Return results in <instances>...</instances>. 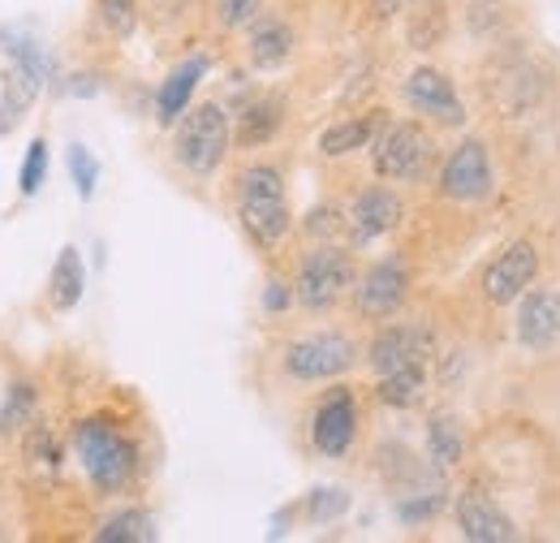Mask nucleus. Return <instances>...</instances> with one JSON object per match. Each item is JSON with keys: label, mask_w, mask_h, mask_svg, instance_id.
I'll list each match as a JSON object with an SVG mask.
<instances>
[{"label": "nucleus", "mask_w": 560, "mask_h": 543, "mask_svg": "<svg viewBox=\"0 0 560 543\" xmlns=\"http://www.w3.org/2000/svg\"><path fill=\"white\" fill-rule=\"evenodd\" d=\"M237 224L259 251H277L293 229L284 199V173L277 164H246L237 173Z\"/></svg>", "instance_id": "f257e3e1"}, {"label": "nucleus", "mask_w": 560, "mask_h": 543, "mask_svg": "<svg viewBox=\"0 0 560 543\" xmlns=\"http://www.w3.org/2000/svg\"><path fill=\"white\" fill-rule=\"evenodd\" d=\"M73 453H78V462H82V471L86 478L100 487V492H121L135 471H139V449H135V440L117 427V423H108V418H82L78 427H73Z\"/></svg>", "instance_id": "f03ea898"}, {"label": "nucleus", "mask_w": 560, "mask_h": 543, "mask_svg": "<svg viewBox=\"0 0 560 543\" xmlns=\"http://www.w3.org/2000/svg\"><path fill=\"white\" fill-rule=\"evenodd\" d=\"M358 280V264H353L350 246L337 242H319L315 251L302 255L298 276H293V302L302 311H332Z\"/></svg>", "instance_id": "7ed1b4c3"}, {"label": "nucleus", "mask_w": 560, "mask_h": 543, "mask_svg": "<svg viewBox=\"0 0 560 543\" xmlns=\"http://www.w3.org/2000/svg\"><path fill=\"white\" fill-rule=\"evenodd\" d=\"M229 147H233V126H229V113L215 100H203L199 108H186L177 138H173V155L186 173L211 177L224 164Z\"/></svg>", "instance_id": "20e7f679"}, {"label": "nucleus", "mask_w": 560, "mask_h": 543, "mask_svg": "<svg viewBox=\"0 0 560 543\" xmlns=\"http://www.w3.org/2000/svg\"><path fill=\"white\" fill-rule=\"evenodd\" d=\"M371 164L380 182H422L435 164V138L419 122L384 126L371 142Z\"/></svg>", "instance_id": "39448f33"}, {"label": "nucleus", "mask_w": 560, "mask_h": 543, "mask_svg": "<svg viewBox=\"0 0 560 543\" xmlns=\"http://www.w3.org/2000/svg\"><path fill=\"white\" fill-rule=\"evenodd\" d=\"M358 362V345L346 333H306V337L284 345V376L298 384H324V380H341Z\"/></svg>", "instance_id": "423d86ee"}, {"label": "nucleus", "mask_w": 560, "mask_h": 543, "mask_svg": "<svg viewBox=\"0 0 560 543\" xmlns=\"http://www.w3.org/2000/svg\"><path fill=\"white\" fill-rule=\"evenodd\" d=\"M491 190H495V169H491V151L483 138H462L444 169H440V195L448 204H488Z\"/></svg>", "instance_id": "0eeeda50"}, {"label": "nucleus", "mask_w": 560, "mask_h": 543, "mask_svg": "<svg viewBox=\"0 0 560 543\" xmlns=\"http://www.w3.org/2000/svg\"><path fill=\"white\" fill-rule=\"evenodd\" d=\"M353 311L371 324L393 320L410 298V264L401 255H384L353 280Z\"/></svg>", "instance_id": "6e6552de"}, {"label": "nucleus", "mask_w": 560, "mask_h": 543, "mask_svg": "<svg viewBox=\"0 0 560 543\" xmlns=\"http://www.w3.org/2000/svg\"><path fill=\"white\" fill-rule=\"evenodd\" d=\"M401 95H406V104H410L419 117L435 122V126H448V130H462V126H466V104H462V95H457V82H453L444 69L419 66L406 78Z\"/></svg>", "instance_id": "1a4fd4ad"}, {"label": "nucleus", "mask_w": 560, "mask_h": 543, "mask_svg": "<svg viewBox=\"0 0 560 543\" xmlns=\"http://www.w3.org/2000/svg\"><path fill=\"white\" fill-rule=\"evenodd\" d=\"M435 333L427 324H384L371 345H366V362L375 376H388L397 367H427L435 358Z\"/></svg>", "instance_id": "9d476101"}, {"label": "nucleus", "mask_w": 560, "mask_h": 543, "mask_svg": "<svg viewBox=\"0 0 560 543\" xmlns=\"http://www.w3.org/2000/svg\"><path fill=\"white\" fill-rule=\"evenodd\" d=\"M535 276H539V246L526 242V238L509 242L483 272V298L491 307H509L535 285Z\"/></svg>", "instance_id": "9b49d317"}, {"label": "nucleus", "mask_w": 560, "mask_h": 543, "mask_svg": "<svg viewBox=\"0 0 560 543\" xmlns=\"http://www.w3.org/2000/svg\"><path fill=\"white\" fill-rule=\"evenodd\" d=\"M406 216V204L393 186H366L353 195L350 211H346V229H350L353 246H371L380 238H388Z\"/></svg>", "instance_id": "f8f14e48"}, {"label": "nucleus", "mask_w": 560, "mask_h": 543, "mask_svg": "<svg viewBox=\"0 0 560 543\" xmlns=\"http://www.w3.org/2000/svg\"><path fill=\"white\" fill-rule=\"evenodd\" d=\"M488 100L500 117H526L544 100V78L530 61H500L488 69Z\"/></svg>", "instance_id": "ddd939ff"}, {"label": "nucleus", "mask_w": 560, "mask_h": 543, "mask_svg": "<svg viewBox=\"0 0 560 543\" xmlns=\"http://www.w3.org/2000/svg\"><path fill=\"white\" fill-rule=\"evenodd\" d=\"M358 440V402L350 389H332L311 418V444L324 458H346Z\"/></svg>", "instance_id": "4468645a"}, {"label": "nucleus", "mask_w": 560, "mask_h": 543, "mask_svg": "<svg viewBox=\"0 0 560 543\" xmlns=\"http://www.w3.org/2000/svg\"><path fill=\"white\" fill-rule=\"evenodd\" d=\"M453 518H457L462 540H470V543H513L522 535L517 522L491 500L483 487H466V492L453 500Z\"/></svg>", "instance_id": "2eb2a0df"}, {"label": "nucleus", "mask_w": 560, "mask_h": 543, "mask_svg": "<svg viewBox=\"0 0 560 543\" xmlns=\"http://www.w3.org/2000/svg\"><path fill=\"white\" fill-rule=\"evenodd\" d=\"M513 333L530 354H544V349L560 345V289H526L517 298Z\"/></svg>", "instance_id": "dca6fc26"}, {"label": "nucleus", "mask_w": 560, "mask_h": 543, "mask_svg": "<svg viewBox=\"0 0 560 543\" xmlns=\"http://www.w3.org/2000/svg\"><path fill=\"white\" fill-rule=\"evenodd\" d=\"M208 69H211L208 57H190V61H182L177 69H168V78L155 91V122L160 126H177L186 117V108H190L199 82L208 78Z\"/></svg>", "instance_id": "f3484780"}, {"label": "nucleus", "mask_w": 560, "mask_h": 543, "mask_svg": "<svg viewBox=\"0 0 560 543\" xmlns=\"http://www.w3.org/2000/svg\"><path fill=\"white\" fill-rule=\"evenodd\" d=\"M250 35H246V61L255 69H280L289 57H293V26L284 22V18H277V13H259L250 26H246Z\"/></svg>", "instance_id": "a211bd4d"}, {"label": "nucleus", "mask_w": 560, "mask_h": 543, "mask_svg": "<svg viewBox=\"0 0 560 543\" xmlns=\"http://www.w3.org/2000/svg\"><path fill=\"white\" fill-rule=\"evenodd\" d=\"M388 122H384V113H362V117H346V122H337V126H328L324 135H319V155H328V160H341V155H353V151H366L380 130H384Z\"/></svg>", "instance_id": "6ab92c4d"}, {"label": "nucleus", "mask_w": 560, "mask_h": 543, "mask_svg": "<svg viewBox=\"0 0 560 543\" xmlns=\"http://www.w3.org/2000/svg\"><path fill=\"white\" fill-rule=\"evenodd\" d=\"M280 126H284V104L272 100V95H259L255 104H246L242 113H237V126H233V142L237 147H264V142H272L280 135Z\"/></svg>", "instance_id": "aec40b11"}, {"label": "nucleus", "mask_w": 560, "mask_h": 543, "mask_svg": "<svg viewBox=\"0 0 560 543\" xmlns=\"http://www.w3.org/2000/svg\"><path fill=\"white\" fill-rule=\"evenodd\" d=\"M86 293V268H82V251L78 246H61L52 276H48V302L57 311H73Z\"/></svg>", "instance_id": "412c9836"}, {"label": "nucleus", "mask_w": 560, "mask_h": 543, "mask_svg": "<svg viewBox=\"0 0 560 543\" xmlns=\"http://www.w3.org/2000/svg\"><path fill=\"white\" fill-rule=\"evenodd\" d=\"M427 458H431L435 471L462 466V458H466V436H462V423H457L453 414H435V418L427 423Z\"/></svg>", "instance_id": "4be33fe9"}, {"label": "nucleus", "mask_w": 560, "mask_h": 543, "mask_svg": "<svg viewBox=\"0 0 560 543\" xmlns=\"http://www.w3.org/2000/svg\"><path fill=\"white\" fill-rule=\"evenodd\" d=\"M375 397L393 409H415L427 397V367H397L388 376H380Z\"/></svg>", "instance_id": "5701e85b"}, {"label": "nucleus", "mask_w": 560, "mask_h": 543, "mask_svg": "<svg viewBox=\"0 0 560 543\" xmlns=\"http://www.w3.org/2000/svg\"><path fill=\"white\" fill-rule=\"evenodd\" d=\"M95 540L100 543H151L155 540V518H151L147 509H139V505L117 509V513H108V518L100 522Z\"/></svg>", "instance_id": "b1692460"}, {"label": "nucleus", "mask_w": 560, "mask_h": 543, "mask_svg": "<svg viewBox=\"0 0 560 543\" xmlns=\"http://www.w3.org/2000/svg\"><path fill=\"white\" fill-rule=\"evenodd\" d=\"M0 44H4V53H9V61L22 69H31L39 82H48L52 78V57L44 53V44L35 39V35H26L22 26H0Z\"/></svg>", "instance_id": "393cba45"}, {"label": "nucleus", "mask_w": 560, "mask_h": 543, "mask_svg": "<svg viewBox=\"0 0 560 543\" xmlns=\"http://www.w3.org/2000/svg\"><path fill=\"white\" fill-rule=\"evenodd\" d=\"M22 462L35 478H57L61 475V444L52 436V427H31L22 440Z\"/></svg>", "instance_id": "a878e982"}, {"label": "nucleus", "mask_w": 560, "mask_h": 543, "mask_svg": "<svg viewBox=\"0 0 560 543\" xmlns=\"http://www.w3.org/2000/svg\"><path fill=\"white\" fill-rule=\"evenodd\" d=\"M39 78L31 73V69L22 66H9V73H0V95H4V108H0V117L4 122H22V113L35 104V95H39Z\"/></svg>", "instance_id": "bb28decb"}, {"label": "nucleus", "mask_w": 560, "mask_h": 543, "mask_svg": "<svg viewBox=\"0 0 560 543\" xmlns=\"http://www.w3.org/2000/svg\"><path fill=\"white\" fill-rule=\"evenodd\" d=\"M35 406H39V393H35V384L18 380V384L4 393V402H0V436H13V431H22V427L31 423Z\"/></svg>", "instance_id": "cd10ccee"}, {"label": "nucleus", "mask_w": 560, "mask_h": 543, "mask_svg": "<svg viewBox=\"0 0 560 543\" xmlns=\"http://www.w3.org/2000/svg\"><path fill=\"white\" fill-rule=\"evenodd\" d=\"M44 182H48V138H31L26 160H22V173H18V190L31 199V195H39Z\"/></svg>", "instance_id": "c85d7f7f"}, {"label": "nucleus", "mask_w": 560, "mask_h": 543, "mask_svg": "<svg viewBox=\"0 0 560 543\" xmlns=\"http://www.w3.org/2000/svg\"><path fill=\"white\" fill-rule=\"evenodd\" d=\"M95 9H100V22L117 39H130L139 31V0H95Z\"/></svg>", "instance_id": "c756f323"}, {"label": "nucleus", "mask_w": 560, "mask_h": 543, "mask_svg": "<svg viewBox=\"0 0 560 543\" xmlns=\"http://www.w3.org/2000/svg\"><path fill=\"white\" fill-rule=\"evenodd\" d=\"M350 509V492L346 487H315L306 496V518L311 522H337Z\"/></svg>", "instance_id": "7c9ffc66"}, {"label": "nucleus", "mask_w": 560, "mask_h": 543, "mask_svg": "<svg viewBox=\"0 0 560 543\" xmlns=\"http://www.w3.org/2000/svg\"><path fill=\"white\" fill-rule=\"evenodd\" d=\"M346 229V211L332 204H319L306 211V220H302V233L306 238H315V242H337V233Z\"/></svg>", "instance_id": "2f4dec72"}, {"label": "nucleus", "mask_w": 560, "mask_h": 543, "mask_svg": "<svg viewBox=\"0 0 560 543\" xmlns=\"http://www.w3.org/2000/svg\"><path fill=\"white\" fill-rule=\"evenodd\" d=\"M444 39V9H440V0H431L427 4V13H415V22H410V44L427 53V48H435Z\"/></svg>", "instance_id": "473e14b6"}, {"label": "nucleus", "mask_w": 560, "mask_h": 543, "mask_svg": "<svg viewBox=\"0 0 560 543\" xmlns=\"http://www.w3.org/2000/svg\"><path fill=\"white\" fill-rule=\"evenodd\" d=\"M70 177H73V190H78V199H91V195H95V182H100V164H95V155H91L82 142H73V147H70Z\"/></svg>", "instance_id": "72a5a7b5"}, {"label": "nucleus", "mask_w": 560, "mask_h": 543, "mask_svg": "<svg viewBox=\"0 0 560 543\" xmlns=\"http://www.w3.org/2000/svg\"><path fill=\"white\" fill-rule=\"evenodd\" d=\"M259 13H264V0H215L220 31H246Z\"/></svg>", "instance_id": "f704fd0d"}, {"label": "nucleus", "mask_w": 560, "mask_h": 543, "mask_svg": "<svg viewBox=\"0 0 560 543\" xmlns=\"http://www.w3.org/2000/svg\"><path fill=\"white\" fill-rule=\"evenodd\" d=\"M444 509V492H419V496H406V500H397V518L401 522H427V518H435Z\"/></svg>", "instance_id": "c9c22d12"}, {"label": "nucleus", "mask_w": 560, "mask_h": 543, "mask_svg": "<svg viewBox=\"0 0 560 543\" xmlns=\"http://www.w3.org/2000/svg\"><path fill=\"white\" fill-rule=\"evenodd\" d=\"M289 307H293V285H284V280H268V289H264V311L284 315Z\"/></svg>", "instance_id": "e433bc0d"}, {"label": "nucleus", "mask_w": 560, "mask_h": 543, "mask_svg": "<svg viewBox=\"0 0 560 543\" xmlns=\"http://www.w3.org/2000/svg\"><path fill=\"white\" fill-rule=\"evenodd\" d=\"M415 4H431V0H371V9H375L380 18H393V13H401V9H415Z\"/></svg>", "instance_id": "4c0bfd02"}, {"label": "nucleus", "mask_w": 560, "mask_h": 543, "mask_svg": "<svg viewBox=\"0 0 560 543\" xmlns=\"http://www.w3.org/2000/svg\"><path fill=\"white\" fill-rule=\"evenodd\" d=\"M173 4H186V0H173Z\"/></svg>", "instance_id": "58836bf2"}]
</instances>
